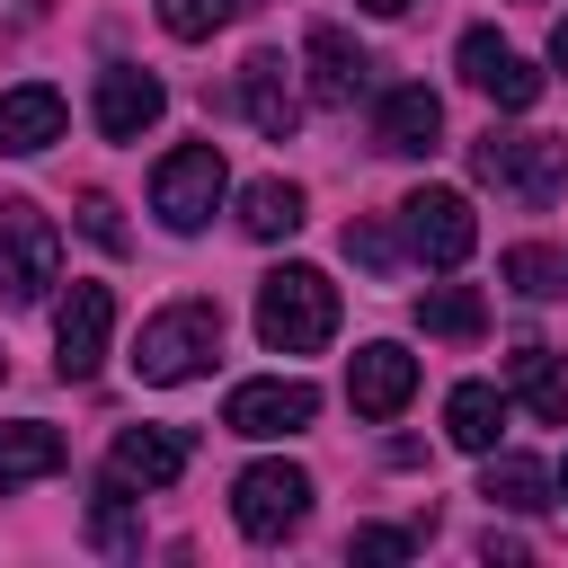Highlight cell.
Here are the masks:
<instances>
[{
	"mask_svg": "<svg viewBox=\"0 0 568 568\" xmlns=\"http://www.w3.org/2000/svg\"><path fill=\"white\" fill-rule=\"evenodd\" d=\"M408 550H417V532H390V524L346 532V559H408Z\"/></svg>",
	"mask_w": 568,
	"mask_h": 568,
	"instance_id": "obj_27",
	"label": "cell"
},
{
	"mask_svg": "<svg viewBox=\"0 0 568 568\" xmlns=\"http://www.w3.org/2000/svg\"><path fill=\"white\" fill-rule=\"evenodd\" d=\"M559 497H568V462H559Z\"/></svg>",
	"mask_w": 568,
	"mask_h": 568,
	"instance_id": "obj_33",
	"label": "cell"
},
{
	"mask_svg": "<svg viewBox=\"0 0 568 568\" xmlns=\"http://www.w3.org/2000/svg\"><path fill=\"white\" fill-rule=\"evenodd\" d=\"M346 257H364V266H390V231H373V222H346Z\"/></svg>",
	"mask_w": 568,
	"mask_h": 568,
	"instance_id": "obj_29",
	"label": "cell"
},
{
	"mask_svg": "<svg viewBox=\"0 0 568 568\" xmlns=\"http://www.w3.org/2000/svg\"><path fill=\"white\" fill-rule=\"evenodd\" d=\"M302 53H311V98H320V106H355V98L373 89V62L346 44V27H311Z\"/></svg>",
	"mask_w": 568,
	"mask_h": 568,
	"instance_id": "obj_17",
	"label": "cell"
},
{
	"mask_svg": "<svg viewBox=\"0 0 568 568\" xmlns=\"http://www.w3.org/2000/svg\"><path fill=\"white\" fill-rule=\"evenodd\" d=\"M222 186H231V169H222V151L213 142H178L160 169H151V213L178 231V240H195L204 222H213V204H222Z\"/></svg>",
	"mask_w": 568,
	"mask_h": 568,
	"instance_id": "obj_5",
	"label": "cell"
},
{
	"mask_svg": "<svg viewBox=\"0 0 568 568\" xmlns=\"http://www.w3.org/2000/svg\"><path fill=\"white\" fill-rule=\"evenodd\" d=\"M240 115H248L266 142H293L302 98H293V80H284V53H248V62H240Z\"/></svg>",
	"mask_w": 568,
	"mask_h": 568,
	"instance_id": "obj_15",
	"label": "cell"
},
{
	"mask_svg": "<svg viewBox=\"0 0 568 568\" xmlns=\"http://www.w3.org/2000/svg\"><path fill=\"white\" fill-rule=\"evenodd\" d=\"M89 541H98L106 559H133V550H142V524H133V488L98 479V506H89Z\"/></svg>",
	"mask_w": 568,
	"mask_h": 568,
	"instance_id": "obj_24",
	"label": "cell"
},
{
	"mask_svg": "<svg viewBox=\"0 0 568 568\" xmlns=\"http://www.w3.org/2000/svg\"><path fill=\"white\" fill-rule=\"evenodd\" d=\"M364 9H373V18H399V9H408V0H364Z\"/></svg>",
	"mask_w": 568,
	"mask_h": 568,
	"instance_id": "obj_31",
	"label": "cell"
},
{
	"mask_svg": "<svg viewBox=\"0 0 568 568\" xmlns=\"http://www.w3.org/2000/svg\"><path fill=\"white\" fill-rule=\"evenodd\" d=\"M106 337H115V293L106 284H71L62 311H53V364H62V382H89L106 364Z\"/></svg>",
	"mask_w": 568,
	"mask_h": 568,
	"instance_id": "obj_9",
	"label": "cell"
},
{
	"mask_svg": "<svg viewBox=\"0 0 568 568\" xmlns=\"http://www.w3.org/2000/svg\"><path fill=\"white\" fill-rule=\"evenodd\" d=\"M373 142H382L390 160H426V151L444 142V98H435L426 80L382 89V106H373Z\"/></svg>",
	"mask_w": 568,
	"mask_h": 568,
	"instance_id": "obj_13",
	"label": "cell"
},
{
	"mask_svg": "<svg viewBox=\"0 0 568 568\" xmlns=\"http://www.w3.org/2000/svg\"><path fill=\"white\" fill-rule=\"evenodd\" d=\"M53 284H62V231H53V213L27 204V195H0V302L27 311Z\"/></svg>",
	"mask_w": 568,
	"mask_h": 568,
	"instance_id": "obj_4",
	"label": "cell"
},
{
	"mask_svg": "<svg viewBox=\"0 0 568 568\" xmlns=\"http://www.w3.org/2000/svg\"><path fill=\"white\" fill-rule=\"evenodd\" d=\"M80 231H89L98 248H124V222H115V195H98V186H89V195H80Z\"/></svg>",
	"mask_w": 568,
	"mask_h": 568,
	"instance_id": "obj_28",
	"label": "cell"
},
{
	"mask_svg": "<svg viewBox=\"0 0 568 568\" xmlns=\"http://www.w3.org/2000/svg\"><path fill=\"white\" fill-rule=\"evenodd\" d=\"M257 337L275 346V355H320L328 337H337V284L320 275V266H275L266 284H257Z\"/></svg>",
	"mask_w": 568,
	"mask_h": 568,
	"instance_id": "obj_1",
	"label": "cell"
},
{
	"mask_svg": "<svg viewBox=\"0 0 568 568\" xmlns=\"http://www.w3.org/2000/svg\"><path fill=\"white\" fill-rule=\"evenodd\" d=\"M488 470H479V497L488 506H506V515H541L550 497H559V479L532 462V453H479Z\"/></svg>",
	"mask_w": 568,
	"mask_h": 568,
	"instance_id": "obj_19",
	"label": "cell"
},
{
	"mask_svg": "<svg viewBox=\"0 0 568 568\" xmlns=\"http://www.w3.org/2000/svg\"><path fill=\"white\" fill-rule=\"evenodd\" d=\"M399 240H408V257H417V266L453 275V266L479 248V213H470V195H462V186H417V195L399 204Z\"/></svg>",
	"mask_w": 568,
	"mask_h": 568,
	"instance_id": "obj_6",
	"label": "cell"
},
{
	"mask_svg": "<svg viewBox=\"0 0 568 568\" xmlns=\"http://www.w3.org/2000/svg\"><path fill=\"white\" fill-rule=\"evenodd\" d=\"M470 169H479V186H497L506 204H524V213H541L559 186H568V133H479L470 142Z\"/></svg>",
	"mask_w": 568,
	"mask_h": 568,
	"instance_id": "obj_2",
	"label": "cell"
},
{
	"mask_svg": "<svg viewBox=\"0 0 568 568\" xmlns=\"http://www.w3.org/2000/svg\"><path fill=\"white\" fill-rule=\"evenodd\" d=\"M417 328L426 337H479L488 328V302L470 284H435V293H417Z\"/></svg>",
	"mask_w": 568,
	"mask_h": 568,
	"instance_id": "obj_23",
	"label": "cell"
},
{
	"mask_svg": "<svg viewBox=\"0 0 568 568\" xmlns=\"http://www.w3.org/2000/svg\"><path fill=\"white\" fill-rule=\"evenodd\" d=\"M462 80H470L488 106H506V115H524V106L541 98V71H532L497 27H470V36H462Z\"/></svg>",
	"mask_w": 568,
	"mask_h": 568,
	"instance_id": "obj_10",
	"label": "cell"
},
{
	"mask_svg": "<svg viewBox=\"0 0 568 568\" xmlns=\"http://www.w3.org/2000/svg\"><path fill=\"white\" fill-rule=\"evenodd\" d=\"M311 417H320V390H311L302 373H266V382H240V390L222 399V426H231V435H257V444H266V435H302Z\"/></svg>",
	"mask_w": 568,
	"mask_h": 568,
	"instance_id": "obj_8",
	"label": "cell"
},
{
	"mask_svg": "<svg viewBox=\"0 0 568 568\" xmlns=\"http://www.w3.org/2000/svg\"><path fill=\"white\" fill-rule=\"evenodd\" d=\"M240 9H248V0H160V27H169L178 44H204V36H213V27H231Z\"/></svg>",
	"mask_w": 568,
	"mask_h": 568,
	"instance_id": "obj_26",
	"label": "cell"
},
{
	"mask_svg": "<svg viewBox=\"0 0 568 568\" xmlns=\"http://www.w3.org/2000/svg\"><path fill=\"white\" fill-rule=\"evenodd\" d=\"M62 89H44V80H27V89H0V151L9 160H36L44 142H62Z\"/></svg>",
	"mask_w": 568,
	"mask_h": 568,
	"instance_id": "obj_16",
	"label": "cell"
},
{
	"mask_svg": "<svg viewBox=\"0 0 568 568\" xmlns=\"http://www.w3.org/2000/svg\"><path fill=\"white\" fill-rule=\"evenodd\" d=\"M506 390H515L541 426H568V373H559V355H550L541 337H524V346L506 355Z\"/></svg>",
	"mask_w": 568,
	"mask_h": 568,
	"instance_id": "obj_18",
	"label": "cell"
},
{
	"mask_svg": "<svg viewBox=\"0 0 568 568\" xmlns=\"http://www.w3.org/2000/svg\"><path fill=\"white\" fill-rule=\"evenodd\" d=\"M186 453H195V444H186L178 426H124L115 453H106V479L133 488V497H151V488H169V479L186 470Z\"/></svg>",
	"mask_w": 568,
	"mask_h": 568,
	"instance_id": "obj_14",
	"label": "cell"
},
{
	"mask_svg": "<svg viewBox=\"0 0 568 568\" xmlns=\"http://www.w3.org/2000/svg\"><path fill=\"white\" fill-rule=\"evenodd\" d=\"M497 275H506L524 302H550V293L568 284V257H559V248H541V240H524V248H506V266H497Z\"/></svg>",
	"mask_w": 568,
	"mask_h": 568,
	"instance_id": "obj_25",
	"label": "cell"
},
{
	"mask_svg": "<svg viewBox=\"0 0 568 568\" xmlns=\"http://www.w3.org/2000/svg\"><path fill=\"white\" fill-rule=\"evenodd\" d=\"M550 62H559V80H568V18L550 27Z\"/></svg>",
	"mask_w": 568,
	"mask_h": 568,
	"instance_id": "obj_30",
	"label": "cell"
},
{
	"mask_svg": "<svg viewBox=\"0 0 568 568\" xmlns=\"http://www.w3.org/2000/svg\"><path fill=\"white\" fill-rule=\"evenodd\" d=\"M302 515H311V470L302 462H248L231 479V524L248 541H284V532H302Z\"/></svg>",
	"mask_w": 568,
	"mask_h": 568,
	"instance_id": "obj_7",
	"label": "cell"
},
{
	"mask_svg": "<svg viewBox=\"0 0 568 568\" xmlns=\"http://www.w3.org/2000/svg\"><path fill=\"white\" fill-rule=\"evenodd\" d=\"M222 355V302H169L160 320H142V346H133V373L151 390H178L195 373H213Z\"/></svg>",
	"mask_w": 568,
	"mask_h": 568,
	"instance_id": "obj_3",
	"label": "cell"
},
{
	"mask_svg": "<svg viewBox=\"0 0 568 568\" xmlns=\"http://www.w3.org/2000/svg\"><path fill=\"white\" fill-rule=\"evenodd\" d=\"M160 106H169L160 71H142V62H106L98 71V133L106 142H142L160 124Z\"/></svg>",
	"mask_w": 568,
	"mask_h": 568,
	"instance_id": "obj_12",
	"label": "cell"
},
{
	"mask_svg": "<svg viewBox=\"0 0 568 568\" xmlns=\"http://www.w3.org/2000/svg\"><path fill=\"white\" fill-rule=\"evenodd\" d=\"M240 231H248V240H293V231H302V186H293V178H257V186L240 195Z\"/></svg>",
	"mask_w": 568,
	"mask_h": 568,
	"instance_id": "obj_22",
	"label": "cell"
},
{
	"mask_svg": "<svg viewBox=\"0 0 568 568\" xmlns=\"http://www.w3.org/2000/svg\"><path fill=\"white\" fill-rule=\"evenodd\" d=\"M0 382H9V346H0Z\"/></svg>",
	"mask_w": 568,
	"mask_h": 568,
	"instance_id": "obj_32",
	"label": "cell"
},
{
	"mask_svg": "<svg viewBox=\"0 0 568 568\" xmlns=\"http://www.w3.org/2000/svg\"><path fill=\"white\" fill-rule=\"evenodd\" d=\"M62 470V435L53 426H36V417H18V426H0V488H27V479H53Z\"/></svg>",
	"mask_w": 568,
	"mask_h": 568,
	"instance_id": "obj_21",
	"label": "cell"
},
{
	"mask_svg": "<svg viewBox=\"0 0 568 568\" xmlns=\"http://www.w3.org/2000/svg\"><path fill=\"white\" fill-rule=\"evenodd\" d=\"M346 399H355V417L390 426V417L417 399V355H408V346H390V337L355 346V364H346Z\"/></svg>",
	"mask_w": 568,
	"mask_h": 568,
	"instance_id": "obj_11",
	"label": "cell"
},
{
	"mask_svg": "<svg viewBox=\"0 0 568 568\" xmlns=\"http://www.w3.org/2000/svg\"><path fill=\"white\" fill-rule=\"evenodd\" d=\"M444 435H453L462 453H497V435H506V390H497V382H453Z\"/></svg>",
	"mask_w": 568,
	"mask_h": 568,
	"instance_id": "obj_20",
	"label": "cell"
}]
</instances>
